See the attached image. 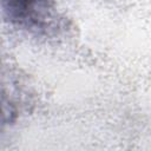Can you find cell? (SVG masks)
Instances as JSON below:
<instances>
[{
    "label": "cell",
    "instance_id": "obj_1",
    "mask_svg": "<svg viewBox=\"0 0 151 151\" xmlns=\"http://www.w3.org/2000/svg\"><path fill=\"white\" fill-rule=\"evenodd\" d=\"M8 17L26 25H38L47 15L50 0H0Z\"/></svg>",
    "mask_w": 151,
    "mask_h": 151
}]
</instances>
